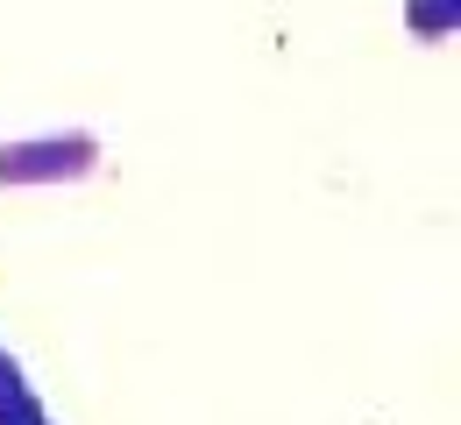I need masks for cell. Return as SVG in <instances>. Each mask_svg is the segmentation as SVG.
<instances>
[{"instance_id":"2","label":"cell","mask_w":461,"mask_h":425,"mask_svg":"<svg viewBox=\"0 0 461 425\" xmlns=\"http://www.w3.org/2000/svg\"><path fill=\"white\" fill-rule=\"evenodd\" d=\"M461 22V0H404V29L426 36V43H447Z\"/></svg>"},{"instance_id":"1","label":"cell","mask_w":461,"mask_h":425,"mask_svg":"<svg viewBox=\"0 0 461 425\" xmlns=\"http://www.w3.org/2000/svg\"><path fill=\"white\" fill-rule=\"evenodd\" d=\"M93 164H100V142L86 128H50V135L0 142V184H58V178H86Z\"/></svg>"}]
</instances>
